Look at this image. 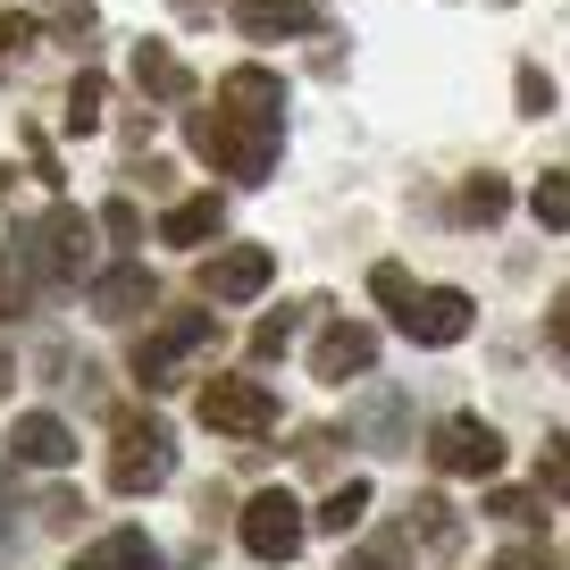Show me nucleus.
Returning a JSON list of instances; mask_svg holds the SVG:
<instances>
[{"label": "nucleus", "mask_w": 570, "mask_h": 570, "mask_svg": "<svg viewBox=\"0 0 570 570\" xmlns=\"http://www.w3.org/2000/svg\"><path fill=\"white\" fill-rule=\"evenodd\" d=\"M218 109L244 126H268V135H285V76L268 68H227L218 76Z\"/></svg>", "instance_id": "9d476101"}, {"label": "nucleus", "mask_w": 570, "mask_h": 570, "mask_svg": "<svg viewBox=\"0 0 570 570\" xmlns=\"http://www.w3.org/2000/svg\"><path fill=\"white\" fill-rule=\"evenodd\" d=\"M101 235H109V244H118V252H135L142 244V210H135V202H101Z\"/></svg>", "instance_id": "a878e982"}, {"label": "nucleus", "mask_w": 570, "mask_h": 570, "mask_svg": "<svg viewBox=\"0 0 570 570\" xmlns=\"http://www.w3.org/2000/svg\"><path fill=\"white\" fill-rule=\"evenodd\" d=\"M244 553L252 562H294V553H303V537H311V512L294 495H285V487H261V495L244 503Z\"/></svg>", "instance_id": "423d86ee"}, {"label": "nucleus", "mask_w": 570, "mask_h": 570, "mask_svg": "<svg viewBox=\"0 0 570 570\" xmlns=\"http://www.w3.org/2000/svg\"><path fill=\"white\" fill-rule=\"evenodd\" d=\"M353 570H403V537H370V546H353Z\"/></svg>", "instance_id": "c85d7f7f"}, {"label": "nucleus", "mask_w": 570, "mask_h": 570, "mask_svg": "<svg viewBox=\"0 0 570 570\" xmlns=\"http://www.w3.org/2000/svg\"><path fill=\"white\" fill-rule=\"evenodd\" d=\"M210 235H218V194H194V202H177V210L160 218L168 252H194V244H210Z\"/></svg>", "instance_id": "f3484780"}, {"label": "nucleus", "mask_w": 570, "mask_h": 570, "mask_svg": "<svg viewBox=\"0 0 570 570\" xmlns=\"http://www.w3.org/2000/svg\"><path fill=\"white\" fill-rule=\"evenodd\" d=\"M428 453L445 479H495L503 470V436L479 420V411H445V420L428 428Z\"/></svg>", "instance_id": "0eeeda50"}, {"label": "nucleus", "mask_w": 570, "mask_h": 570, "mask_svg": "<svg viewBox=\"0 0 570 570\" xmlns=\"http://www.w3.org/2000/svg\"><path fill=\"white\" fill-rule=\"evenodd\" d=\"M177 479V428L160 411H118L109 420V487L118 495H151Z\"/></svg>", "instance_id": "f257e3e1"}, {"label": "nucleus", "mask_w": 570, "mask_h": 570, "mask_svg": "<svg viewBox=\"0 0 570 570\" xmlns=\"http://www.w3.org/2000/svg\"><path fill=\"white\" fill-rule=\"evenodd\" d=\"M487 570H553V553H546V546H503Z\"/></svg>", "instance_id": "2f4dec72"}, {"label": "nucleus", "mask_w": 570, "mask_h": 570, "mask_svg": "<svg viewBox=\"0 0 570 570\" xmlns=\"http://www.w3.org/2000/svg\"><path fill=\"white\" fill-rule=\"evenodd\" d=\"M202 428L210 436H268L277 428V394L261 386V377H202Z\"/></svg>", "instance_id": "39448f33"}, {"label": "nucleus", "mask_w": 570, "mask_h": 570, "mask_svg": "<svg viewBox=\"0 0 570 570\" xmlns=\"http://www.w3.org/2000/svg\"><path fill=\"white\" fill-rule=\"evenodd\" d=\"M470 320H479V311H470L462 285H420V303L403 311V336L436 353V344H462V336H470Z\"/></svg>", "instance_id": "1a4fd4ad"}, {"label": "nucleus", "mask_w": 570, "mask_h": 570, "mask_svg": "<svg viewBox=\"0 0 570 570\" xmlns=\"http://www.w3.org/2000/svg\"><path fill=\"white\" fill-rule=\"evenodd\" d=\"M101 109H109L101 68H76V85H68V135H92V126H101Z\"/></svg>", "instance_id": "a211bd4d"}, {"label": "nucleus", "mask_w": 570, "mask_h": 570, "mask_svg": "<svg viewBox=\"0 0 570 570\" xmlns=\"http://www.w3.org/2000/svg\"><path fill=\"white\" fill-rule=\"evenodd\" d=\"M546 327H553V353H562V370H570V303H562V311H553V320H546Z\"/></svg>", "instance_id": "72a5a7b5"}, {"label": "nucleus", "mask_w": 570, "mask_h": 570, "mask_svg": "<svg viewBox=\"0 0 570 570\" xmlns=\"http://www.w3.org/2000/svg\"><path fill=\"white\" fill-rule=\"evenodd\" d=\"M18 311V277H9V261H0V320Z\"/></svg>", "instance_id": "f704fd0d"}, {"label": "nucleus", "mask_w": 570, "mask_h": 570, "mask_svg": "<svg viewBox=\"0 0 570 570\" xmlns=\"http://www.w3.org/2000/svg\"><path fill=\"white\" fill-rule=\"evenodd\" d=\"M487 520H512V529H537V520H546V503H537V495H512V487H495V495H487Z\"/></svg>", "instance_id": "bb28decb"}, {"label": "nucleus", "mask_w": 570, "mask_h": 570, "mask_svg": "<svg viewBox=\"0 0 570 570\" xmlns=\"http://www.w3.org/2000/svg\"><path fill=\"white\" fill-rule=\"evenodd\" d=\"M370 294L394 311V327H403V311L420 303V285H411V268H403V261H377V268H370Z\"/></svg>", "instance_id": "412c9836"}, {"label": "nucleus", "mask_w": 570, "mask_h": 570, "mask_svg": "<svg viewBox=\"0 0 570 570\" xmlns=\"http://www.w3.org/2000/svg\"><path fill=\"white\" fill-rule=\"evenodd\" d=\"M126 76H135L142 101H194V68H185L168 42H135V59H126Z\"/></svg>", "instance_id": "4468645a"}, {"label": "nucleus", "mask_w": 570, "mask_h": 570, "mask_svg": "<svg viewBox=\"0 0 570 570\" xmlns=\"http://www.w3.org/2000/svg\"><path fill=\"white\" fill-rule=\"evenodd\" d=\"M76 520H85V495L51 487V495H42V529H76Z\"/></svg>", "instance_id": "c756f323"}, {"label": "nucleus", "mask_w": 570, "mask_h": 570, "mask_svg": "<svg viewBox=\"0 0 570 570\" xmlns=\"http://www.w3.org/2000/svg\"><path fill=\"white\" fill-rule=\"evenodd\" d=\"M529 210H537V227H553V235L570 227V168H546V177H537Z\"/></svg>", "instance_id": "aec40b11"}, {"label": "nucleus", "mask_w": 570, "mask_h": 570, "mask_svg": "<svg viewBox=\"0 0 570 570\" xmlns=\"http://www.w3.org/2000/svg\"><path fill=\"white\" fill-rule=\"evenodd\" d=\"M68 570H168V553L142 529H109V537H92V546H76Z\"/></svg>", "instance_id": "2eb2a0df"}, {"label": "nucleus", "mask_w": 570, "mask_h": 570, "mask_svg": "<svg viewBox=\"0 0 570 570\" xmlns=\"http://www.w3.org/2000/svg\"><path fill=\"white\" fill-rule=\"evenodd\" d=\"M361 512H370V479L336 487V495L320 503V529H327V537H353V529H361Z\"/></svg>", "instance_id": "6ab92c4d"}, {"label": "nucleus", "mask_w": 570, "mask_h": 570, "mask_svg": "<svg viewBox=\"0 0 570 570\" xmlns=\"http://www.w3.org/2000/svg\"><path fill=\"white\" fill-rule=\"evenodd\" d=\"M9 386H18V361H9V353H0V394H9Z\"/></svg>", "instance_id": "c9c22d12"}, {"label": "nucleus", "mask_w": 570, "mask_h": 570, "mask_svg": "<svg viewBox=\"0 0 570 570\" xmlns=\"http://www.w3.org/2000/svg\"><path fill=\"white\" fill-rule=\"evenodd\" d=\"M503 202H512V194H503V177H470V185H462V202H453V210H462L470 227H495V218H503Z\"/></svg>", "instance_id": "4be33fe9"}, {"label": "nucleus", "mask_w": 570, "mask_h": 570, "mask_svg": "<svg viewBox=\"0 0 570 570\" xmlns=\"http://www.w3.org/2000/svg\"><path fill=\"white\" fill-rule=\"evenodd\" d=\"M377 361V327H361V320H336L320 336V353H311V377L320 386H344V377H361Z\"/></svg>", "instance_id": "f8f14e48"}, {"label": "nucleus", "mask_w": 570, "mask_h": 570, "mask_svg": "<svg viewBox=\"0 0 570 570\" xmlns=\"http://www.w3.org/2000/svg\"><path fill=\"white\" fill-rule=\"evenodd\" d=\"M51 26H59V35H92V9H76V0H59V9H51Z\"/></svg>", "instance_id": "473e14b6"}, {"label": "nucleus", "mask_w": 570, "mask_h": 570, "mask_svg": "<svg viewBox=\"0 0 570 570\" xmlns=\"http://www.w3.org/2000/svg\"><path fill=\"white\" fill-rule=\"evenodd\" d=\"M537 479H546V495H562L570 503V436L553 428L546 445H537Z\"/></svg>", "instance_id": "b1692460"}, {"label": "nucleus", "mask_w": 570, "mask_h": 570, "mask_svg": "<svg viewBox=\"0 0 570 570\" xmlns=\"http://www.w3.org/2000/svg\"><path fill=\"white\" fill-rule=\"evenodd\" d=\"M9 453H18L26 470H68L76 462V436H68L59 411H26V420L9 428Z\"/></svg>", "instance_id": "ddd939ff"}, {"label": "nucleus", "mask_w": 570, "mask_h": 570, "mask_svg": "<svg viewBox=\"0 0 570 570\" xmlns=\"http://www.w3.org/2000/svg\"><path fill=\"white\" fill-rule=\"evenodd\" d=\"M35 42H42V26H35V18H18V9H0V76L18 68V59H35Z\"/></svg>", "instance_id": "5701e85b"}, {"label": "nucleus", "mask_w": 570, "mask_h": 570, "mask_svg": "<svg viewBox=\"0 0 570 570\" xmlns=\"http://www.w3.org/2000/svg\"><path fill=\"white\" fill-rule=\"evenodd\" d=\"M185 142H194V151H202V160H210L227 185H268V177H277V135H268V126L227 118V109L185 118Z\"/></svg>", "instance_id": "f03ea898"}, {"label": "nucleus", "mask_w": 570, "mask_h": 570, "mask_svg": "<svg viewBox=\"0 0 570 570\" xmlns=\"http://www.w3.org/2000/svg\"><path fill=\"white\" fill-rule=\"evenodd\" d=\"M285 344H294V311H268V320L252 327V361H277Z\"/></svg>", "instance_id": "cd10ccee"}, {"label": "nucleus", "mask_w": 570, "mask_h": 570, "mask_svg": "<svg viewBox=\"0 0 570 570\" xmlns=\"http://www.w3.org/2000/svg\"><path fill=\"white\" fill-rule=\"evenodd\" d=\"M520 109H529V118H546V109H553V76L546 68H520Z\"/></svg>", "instance_id": "7c9ffc66"}, {"label": "nucleus", "mask_w": 570, "mask_h": 570, "mask_svg": "<svg viewBox=\"0 0 570 570\" xmlns=\"http://www.w3.org/2000/svg\"><path fill=\"white\" fill-rule=\"evenodd\" d=\"M235 26L252 42H285V35H311L320 26V0H235Z\"/></svg>", "instance_id": "dca6fc26"}, {"label": "nucleus", "mask_w": 570, "mask_h": 570, "mask_svg": "<svg viewBox=\"0 0 570 570\" xmlns=\"http://www.w3.org/2000/svg\"><path fill=\"white\" fill-rule=\"evenodd\" d=\"M210 344H218V320H210V311H168V320L135 344V377H142L151 394H168V386H185V361L210 353Z\"/></svg>", "instance_id": "20e7f679"}, {"label": "nucleus", "mask_w": 570, "mask_h": 570, "mask_svg": "<svg viewBox=\"0 0 570 570\" xmlns=\"http://www.w3.org/2000/svg\"><path fill=\"white\" fill-rule=\"evenodd\" d=\"M268 277H277V252L268 244H227L202 261V294L210 303H252V294H268Z\"/></svg>", "instance_id": "6e6552de"}, {"label": "nucleus", "mask_w": 570, "mask_h": 570, "mask_svg": "<svg viewBox=\"0 0 570 570\" xmlns=\"http://www.w3.org/2000/svg\"><path fill=\"white\" fill-rule=\"evenodd\" d=\"M411 537H428V546H453V512H445V495H411Z\"/></svg>", "instance_id": "393cba45"}, {"label": "nucleus", "mask_w": 570, "mask_h": 570, "mask_svg": "<svg viewBox=\"0 0 570 570\" xmlns=\"http://www.w3.org/2000/svg\"><path fill=\"white\" fill-rule=\"evenodd\" d=\"M160 303V277H151V268L142 261H109L101 277H92V311H101V320H142V311Z\"/></svg>", "instance_id": "9b49d317"}, {"label": "nucleus", "mask_w": 570, "mask_h": 570, "mask_svg": "<svg viewBox=\"0 0 570 570\" xmlns=\"http://www.w3.org/2000/svg\"><path fill=\"white\" fill-rule=\"evenodd\" d=\"M92 227H101V218H85V210H76V202H51V210H42L35 227L18 235V252H26V261H35V277H42V285H51V294H59V285H76V277H85Z\"/></svg>", "instance_id": "7ed1b4c3"}]
</instances>
